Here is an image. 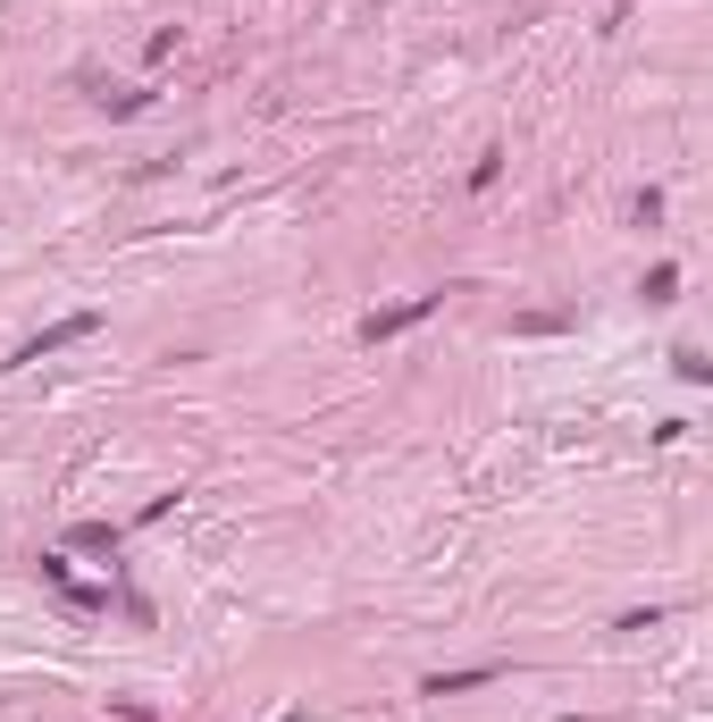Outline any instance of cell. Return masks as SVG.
Returning <instances> with one entry per match:
<instances>
[{
	"mask_svg": "<svg viewBox=\"0 0 713 722\" xmlns=\"http://www.w3.org/2000/svg\"><path fill=\"white\" fill-rule=\"evenodd\" d=\"M285 722H294V714H285Z\"/></svg>",
	"mask_w": 713,
	"mask_h": 722,
	"instance_id": "cell-6",
	"label": "cell"
},
{
	"mask_svg": "<svg viewBox=\"0 0 713 722\" xmlns=\"http://www.w3.org/2000/svg\"><path fill=\"white\" fill-rule=\"evenodd\" d=\"M504 664H462V672H436L429 681V698H462V689H479V681H495Z\"/></svg>",
	"mask_w": 713,
	"mask_h": 722,
	"instance_id": "cell-3",
	"label": "cell"
},
{
	"mask_svg": "<svg viewBox=\"0 0 713 722\" xmlns=\"http://www.w3.org/2000/svg\"><path fill=\"white\" fill-rule=\"evenodd\" d=\"M76 546H93V554H118V530H110V521H84V530H76Z\"/></svg>",
	"mask_w": 713,
	"mask_h": 722,
	"instance_id": "cell-4",
	"label": "cell"
},
{
	"mask_svg": "<svg viewBox=\"0 0 713 722\" xmlns=\"http://www.w3.org/2000/svg\"><path fill=\"white\" fill-rule=\"evenodd\" d=\"M436 303H445V294H412V303H394V311H378V320H370V344H378V337H403V328H412V320H429Z\"/></svg>",
	"mask_w": 713,
	"mask_h": 722,
	"instance_id": "cell-2",
	"label": "cell"
},
{
	"mask_svg": "<svg viewBox=\"0 0 713 722\" xmlns=\"http://www.w3.org/2000/svg\"><path fill=\"white\" fill-rule=\"evenodd\" d=\"M93 311H76V320H59V328H42V337H26L18 344V361H42V353H59V344H76V337H93Z\"/></svg>",
	"mask_w": 713,
	"mask_h": 722,
	"instance_id": "cell-1",
	"label": "cell"
},
{
	"mask_svg": "<svg viewBox=\"0 0 713 722\" xmlns=\"http://www.w3.org/2000/svg\"><path fill=\"white\" fill-rule=\"evenodd\" d=\"M672 285H680V269H672V261H655V269H646V303H663Z\"/></svg>",
	"mask_w": 713,
	"mask_h": 722,
	"instance_id": "cell-5",
	"label": "cell"
}]
</instances>
